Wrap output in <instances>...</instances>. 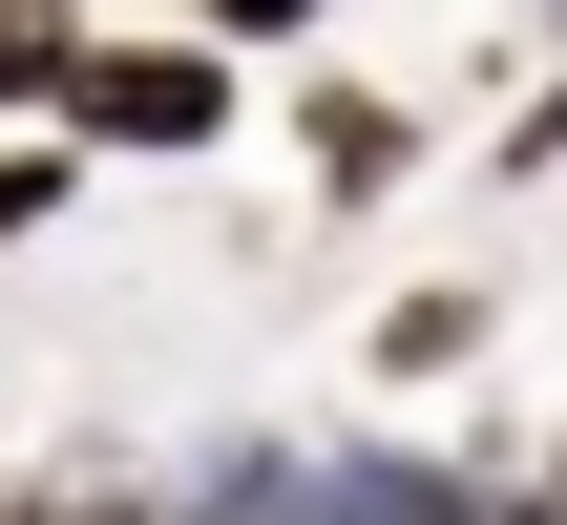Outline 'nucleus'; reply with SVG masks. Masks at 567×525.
I'll list each match as a JSON object with an SVG mask.
<instances>
[{"mask_svg":"<svg viewBox=\"0 0 567 525\" xmlns=\"http://www.w3.org/2000/svg\"><path fill=\"white\" fill-rule=\"evenodd\" d=\"M505 358V274H400L379 316H358V379L379 400H442V379H484Z\"/></svg>","mask_w":567,"mask_h":525,"instance_id":"3","label":"nucleus"},{"mask_svg":"<svg viewBox=\"0 0 567 525\" xmlns=\"http://www.w3.org/2000/svg\"><path fill=\"white\" fill-rule=\"evenodd\" d=\"M274 147H295V210H316V231H379V210L442 168V105L316 42V63H274Z\"/></svg>","mask_w":567,"mask_h":525,"instance_id":"2","label":"nucleus"},{"mask_svg":"<svg viewBox=\"0 0 567 525\" xmlns=\"http://www.w3.org/2000/svg\"><path fill=\"white\" fill-rule=\"evenodd\" d=\"M84 189H105V168H84L63 126H0V274H21V253H42V231L84 210Z\"/></svg>","mask_w":567,"mask_h":525,"instance_id":"4","label":"nucleus"},{"mask_svg":"<svg viewBox=\"0 0 567 525\" xmlns=\"http://www.w3.org/2000/svg\"><path fill=\"white\" fill-rule=\"evenodd\" d=\"M168 21H210V42H231V63H316V42H337V21H358V0H168Z\"/></svg>","mask_w":567,"mask_h":525,"instance_id":"6","label":"nucleus"},{"mask_svg":"<svg viewBox=\"0 0 567 525\" xmlns=\"http://www.w3.org/2000/svg\"><path fill=\"white\" fill-rule=\"evenodd\" d=\"M484 525H567V484H547V463H526V484H505V505H484Z\"/></svg>","mask_w":567,"mask_h":525,"instance_id":"8","label":"nucleus"},{"mask_svg":"<svg viewBox=\"0 0 567 525\" xmlns=\"http://www.w3.org/2000/svg\"><path fill=\"white\" fill-rule=\"evenodd\" d=\"M105 0H0V126H63V63H84Z\"/></svg>","mask_w":567,"mask_h":525,"instance_id":"5","label":"nucleus"},{"mask_svg":"<svg viewBox=\"0 0 567 525\" xmlns=\"http://www.w3.org/2000/svg\"><path fill=\"white\" fill-rule=\"evenodd\" d=\"M484 189H567V63L505 105V126H484Z\"/></svg>","mask_w":567,"mask_h":525,"instance_id":"7","label":"nucleus"},{"mask_svg":"<svg viewBox=\"0 0 567 525\" xmlns=\"http://www.w3.org/2000/svg\"><path fill=\"white\" fill-rule=\"evenodd\" d=\"M252 126H274V63H231L210 21H84V63H63L84 168H231Z\"/></svg>","mask_w":567,"mask_h":525,"instance_id":"1","label":"nucleus"}]
</instances>
